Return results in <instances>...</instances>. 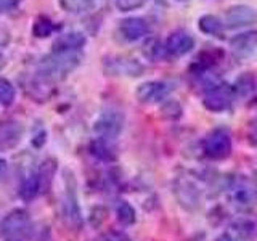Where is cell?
<instances>
[{
	"label": "cell",
	"mask_w": 257,
	"mask_h": 241,
	"mask_svg": "<svg viewBox=\"0 0 257 241\" xmlns=\"http://www.w3.org/2000/svg\"><path fill=\"white\" fill-rule=\"evenodd\" d=\"M80 61H82L80 52H52L39 61L36 72L50 84L56 85L66 79L79 66Z\"/></svg>",
	"instance_id": "obj_1"
},
{
	"label": "cell",
	"mask_w": 257,
	"mask_h": 241,
	"mask_svg": "<svg viewBox=\"0 0 257 241\" xmlns=\"http://www.w3.org/2000/svg\"><path fill=\"white\" fill-rule=\"evenodd\" d=\"M63 198H61V214L63 220L71 230L80 231L84 227V215H82V207L79 203V195H77V180L76 175L69 169L63 171Z\"/></svg>",
	"instance_id": "obj_2"
},
{
	"label": "cell",
	"mask_w": 257,
	"mask_h": 241,
	"mask_svg": "<svg viewBox=\"0 0 257 241\" xmlns=\"http://www.w3.org/2000/svg\"><path fill=\"white\" fill-rule=\"evenodd\" d=\"M0 236L4 241H26L32 236V220L26 209L16 207L0 222Z\"/></svg>",
	"instance_id": "obj_3"
},
{
	"label": "cell",
	"mask_w": 257,
	"mask_h": 241,
	"mask_svg": "<svg viewBox=\"0 0 257 241\" xmlns=\"http://www.w3.org/2000/svg\"><path fill=\"white\" fill-rule=\"evenodd\" d=\"M125 124V117L122 111L108 108L100 112V116L93 123V134L95 139H101L106 142H114L117 137L122 134Z\"/></svg>",
	"instance_id": "obj_4"
},
{
	"label": "cell",
	"mask_w": 257,
	"mask_h": 241,
	"mask_svg": "<svg viewBox=\"0 0 257 241\" xmlns=\"http://www.w3.org/2000/svg\"><path fill=\"white\" fill-rule=\"evenodd\" d=\"M101 66L104 74L111 77H140L145 72L142 61L125 55H106Z\"/></svg>",
	"instance_id": "obj_5"
},
{
	"label": "cell",
	"mask_w": 257,
	"mask_h": 241,
	"mask_svg": "<svg viewBox=\"0 0 257 241\" xmlns=\"http://www.w3.org/2000/svg\"><path fill=\"white\" fill-rule=\"evenodd\" d=\"M235 98H236L235 87L220 80V82H217L212 87H209L207 90H204L203 106L212 112H223L231 108Z\"/></svg>",
	"instance_id": "obj_6"
},
{
	"label": "cell",
	"mask_w": 257,
	"mask_h": 241,
	"mask_svg": "<svg viewBox=\"0 0 257 241\" xmlns=\"http://www.w3.org/2000/svg\"><path fill=\"white\" fill-rule=\"evenodd\" d=\"M227 199L231 206L239 209H249L257 204V187L251 182L243 179L230 180V183L225 188Z\"/></svg>",
	"instance_id": "obj_7"
},
{
	"label": "cell",
	"mask_w": 257,
	"mask_h": 241,
	"mask_svg": "<svg viewBox=\"0 0 257 241\" xmlns=\"http://www.w3.org/2000/svg\"><path fill=\"white\" fill-rule=\"evenodd\" d=\"M225 29H244L257 24V10L251 5L236 4L228 7L223 13Z\"/></svg>",
	"instance_id": "obj_8"
},
{
	"label": "cell",
	"mask_w": 257,
	"mask_h": 241,
	"mask_svg": "<svg viewBox=\"0 0 257 241\" xmlns=\"http://www.w3.org/2000/svg\"><path fill=\"white\" fill-rule=\"evenodd\" d=\"M203 153L214 161L225 159L231 153V137L225 129H215L203 140Z\"/></svg>",
	"instance_id": "obj_9"
},
{
	"label": "cell",
	"mask_w": 257,
	"mask_h": 241,
	"mask_svg": "<svg viewBox=\"0 0 257 241\" xmlns=\"http://www.w3.org/2000/svg\"><path fill=\"white\" fill-rule=\"evenodd\" d=\"M171 92L172 85L166 80H147V82H142L137 87L135 96L143 104H155L167 100Z\"/></svg>",
	"instance_id": "obj_10"
},
{
	"label": "cell",
	"mask_w": 257,
	"mask_h": 241,
	"mask_svg": "<svg viewBox=\"0 0 257 241\" xmlns=\"http://www.w3.org/2000/svg\"><path fill=\"white\" fill-rule=\"evenodd\" d=\"M195 45H196L195 37L185 29L172 31L164 42L166 53H167V56H172V58H182V56L191 53Z\"/></svg>",
	"instance_id": "obj_11"
},
{
	"label": "cell",
	"mask_w": 257,
	"mask_h": 241,
	"mask_svg": "<svg viewBox=\"0 0 257 241\" xmlns=\"http://www.w3.org/2000/svg\"><path fill=\"white\" fill-rule=\"evenodd\" d=\"M175 196L179 204H182L188 211H195L201 204V191L198 188V185L187 179V177H179L175 180Z\"/></svg>",
	"instance_id": "obj_12"
},
{
	"label": "cell",
	"mask_w": 257,
	"mask_h": 241,
	"mask_svg": "<svg viewBox=\"0 0 257 241\" xmlns=\"http://www.w3.org/2000/svg\"><path fill=\"white\" fill-rule=\"evenodd\" d=\"M119 34L127 42H139L150 34V24L140 16H128L119 23Z\"/></svg>",
	"instance_id": "obj_13"
},
{
	"label": "cell",
	"mask_w": 257,
	"mask_h": 241,
	"mask_svg": "<svg viewBox=\"0 0 257 241\" xmlns=\"http://www.w3.org/2000/svg\"><path fill=\"white\" fill-rule=\"evenodd\" d=\"M87 44V37L79 31H69L55 39L52 52H80Z\"/></svg>",
	"instance_id": "obj_14"
},
{
	"label": "cell",
	"mask_w": 257,
	"mask_h": 241,
	"mask_svg": "<svg viewBox=\"0 0 257 241\" xmlns=\"http://www.w3.org/2000/svg\"><path fill=\"white\" fill-rule=\"evenodd\" d=\"M230 47L235 55L246 58L257 50V31H244L231 37Z\"/></svg>",
	"instance_id": "obj_15"
},
{
	"label": "cell",
	"mask_w": 257,
	"mask_h": 241,
	"mask_svg": "<svg viewBox=\"0 0 257 241\" xmlns=\"http://www.w3.org/2000/svg\"><path fill=\"white\" fill-rule=\"evenodd\" d=\"M23 137V126L18 120H7L0 124V150H13L18 147Z\"/></svg>",
	"instance_id": "obj_16"
},
{
	"label": "cell",
	"mask_w": 257,
	"mask_h": 241,
	"mask_svg": "<svg viewBox=\"0 0 257 241\" xmlns=\"http://www.w3.org/2000/svg\"><path fill=\"white\" fill-rule=\"evenodd\" d=\"M42 191V187H40V179H39V172L31 169V171L23 177V182L20 185V196L21 199H24L26 203L34 199L39 193Z\"/></svg>",
	"instance_id": "obj_17"
},
{
	"label": "cell",
	"mask_w": 257,
	"mask_h": 241,
	"mask_svg": "<svg viewBox=\"0 0 257 241\" xmlns=\"http://www.w3.org/2000/svg\"><path fill=\"white\" fill-rule=\"evenodd\" d=\"M198 29L203 32V34L215 37V39H223L225 31H227L223 26L222 18H219V16H215V15L201 16L198 20Z\"/></svg>",
	"instance_id": "obj_18"
},
{
	"label": "cell",
	"mask_w": 257,
	"mask_h": 241,
	"mask_svg": "<svg viewBox=\"0 0 257 241\" xmlns=\"http://www.w3.org/2000/svg\"><path fill=\"white\" fill-rule=\"evenodd\" d=\"M88 151L93 158H96L101 163H114L116 161V151L111 147V142L101 140V139H93L88 145Z\"/></svg>",
	"instance_id": "obj_19"
},
{
	"label": "cell",
	"mask_w": 257,
	"mask_h": 241,
	"mask_svg": "<svg viewBox=\"0 0 257 241\" xmlns=\"http://www.w3.org/2000/svg\"><path fill=\"white\" fill-rule=\"evenodd\" d=\"M215 241H251V228L246 223H236L225 230Z\"/></svg>",
	"instance_id": "obj_20"
},
{
	"label": "cell",
	"mask_w": 257,
	"mask_h": 241,
	"mask_svg": "<svg viewBox=\"0 0 257 241\" xmlns=\"http://www.w3.org/2000/svg\"><path fill=\"white\" fill-rule=\"evenodd\" d=\"M31 32L36 39H47L55 32V24L50 18H48V16L40 15L36 18V21L32 23Z\"/></svg>",
	"instance_id": "obj_21"
},
{
	"label": "cell",
	"mask_w": 257,
	"mask_h": 241,
	"mask_svg": "<svg viewBox=\"0 0 257 241\" xmlns=\"http://www.w3.org/2000/svg\"><path fill=\"white\" fill-rule=\"evenodd\" d=\"M116 219L124 227H131L137 222V212L135 207L128 201H119L116 204Z\"/></svg>",
	"instance_id": "obj_22"
},
{
	"label": "cell",
	"mask_w": 257,
	"mask_h": 241,
	"mask_svg": "<svg viewBox=\"0 0 257 241\" xmlns=\"http://www.w3.org/2000/svg\"><path fill=\"white\" fill-rule=\"evenodd\" d=\"M95 2L96 0H58V4L63 10L72 15H79V13L90 10L95 5Z\"/></svg>",
	"instance_id": "obj_23"
},
{
	"label": "cell",
	"mask_w": 257,
	"mask_h": 241,
	"mask_svg": "<svg viewBox=\"0 0 257 241\" xmlns=\"http://www.w3.org/2000/svg\"><path fill=\"white\" fill-rule=\"evenodd\" d=\"M56 169H58V167H56V161L55 159H45L42 163V166L37 169L39 179H40V187H42V190L45 187H50Z\"/></svg>",
	"instance_id": "obj_24"
},
{
	"label": "cell",
	"mask_w": 257,
	"mask_h": 241,
	"mask_svg": "<svg viewBox=\"0 0 257 241\" xmlns=\"http://www.w3.org/2000/svg\"><path fill=\"white\" fill-rule=\"evenodd\" d=\"M16 100V88L12 84V80L0 77V104L4 106H12Z\"/></svg>",
	"instance_id": "obj_25"
},
{
	"label": "cell",
	"mask_w": 257,
	"mask_h": 241,
	"mask_svg": "<svg viewBox=\"0 0 257 241\" xmlns=\"http://www.w3.org/2000/svg\"><path fill=\"white\" fill-rule=\"evenodd\" d=\"M145 55H147L148 58L153 61H159V60H163L167 56L164 44H161L156 39L148 40L147 42V45H145Z\"/></svg>",
	"instance_id": "obj_26"
},
{
	"label": "cell",
	"mask_w": 257,
	"mask_h": 241,
	"mask_svg": "<svg viewBox=\"0 0 257 241\" xmlns=\"http://www.w3.org/2000/svg\"><path fill=\"white\" fill-rule=\"evenodd\" d=\"M254 77L251 74H243L238 80H236V84L233 85L235 87V92H236V96L238 95H247V93H251L254 90Z\"/></svg>",
	"instance_id": "obj_27"
},
{
	"label": "cell",
	"mask_w": 257,
	"mask_h": 241,
	"mask_svg": "<svg viewBox=\"0 0 257 241\" xmlns=\"http://www.w3.org/2000/svg\"><path fill=\"white\" fill-rule=\"evenodd\" d=\"M161 112L167 119H177L182 116V106L180 103H177L175 100H164L163 106H161Z\"/></svg>",
	"instance_id": "obj_28"
},
{
	"label": "cell",
	"mask_w": 257,
	"mask_h": 241,
	"mask_svg": "<svg viewBox=\"0 0 257 241\" xmlns=\"http://www.w3.org/2000/svg\"><path fill=\"white\" fill-rule=\"evenodd\" d=\"M148 0H116V8L120 13H128L134 10H140Z\"/></svg>",
	"instance_id": "obj_29"
},
{
	"label": "cell",
	"mask_w": 257,
	"mask_h": 241,
	"mask_svg": "<svg viewBox=\"0 0 257 241\" xmlns=\"http://www.w3.org/2000/svg\"><path fill=\"white\" fill-rule=\"evenodd\" d=\"M101 241H134L127 233L120 231V230H108L103 235Z\"/></svg>",
	"instance_id": "obj_30"
},
{
	"label": "cell",
	"mask_w": 257,
	"mask_h": 241,
	"mask_svg": "<svg viewBox=\"0 0 257 241\" xmlns=\"http://www.w3.org/2000/svg\"><path fill=\"white\" fill-rule=\"evenodd\" d=\"M45 142H47V132L45 131H40L39 134H36L34 137H32V145H36L37 148L42 147Z\"/></svg>",
	"instance_id": "obj_31"
},
{
	"label": "cell",
	"mask_w": 257,
	"mask_h": 241,
	"mask_svg": "<svg viewBox=\"0 0 257 241\" xmlns=\"http://www.w3.org/2000/svg\"><path fill=\"white\" fill-rule=\"evenodd\" d=\"M7 169H8V163H7L4 158H0V182H2V179L5 177Z\"/></svg>",
	"instance_id": "obj_32"
},
{
	"label": "cell",
	"mask_w": 257,
	"mask_h": 241,
	"mask_svg": "<svg viewBox=\"0 0 257 241\" xmlns=\"http://www.w3.org/2000/svg\"><path fill=\"white\" fill-rule=\"evenodd\" d=\"M21 0H7V7L8 8H15V7H18L20 5Z\"/></svg>",
	"instance_id": "obj_33"
},
{
	"label": "cell",
	"mask_w": 257,
	"mask_h": 241,
	"mask_svg": "<svg viewBox=\"0 0 257 241\" xmlns=\"http://www.w3.org/2000/svg\"><path fill=\"white\" fill-rule=\"evenodd\" d=\"M5 64H7V61H5V56L0 53V71H2L4 68H5Z\"/></svg>",
	"instance_id": "obj_34"
},
{
	"label": "cell",
	"mask_w": 257,
	"mask_h": 241,
	"mask_svg": "<svg viewBox=\"0 0 257 241\" xmlns=\"http://www.w3.org/2000/svg\"><path fill=\"white\" fill-rule=\"evenodd\" d=\"M2 7H4V0H0V13H2Z\"/></svg>",
	"instance_id": "obj_35"
}]
</instances>
